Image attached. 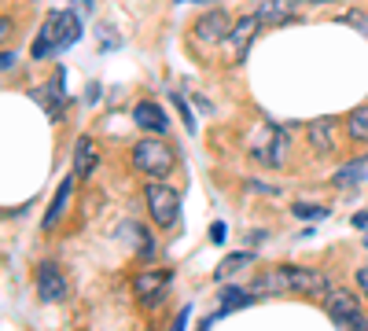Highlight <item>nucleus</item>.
I'll list each match as a JSON object with an SVG mask.
<instances>
[{"instance_id": "obj_15", "label": "nucleus", "mask_w": 368, "mask_h": 331, "mask_svg": "<svg viewBox=\"0 0 368 331\" xmlns=\"http://www.w3.org/2000/svg\"><path fill=\"white\" fill-rule=\"evenodd\" d=\"M284 291H291V284H287L284 269H269V273H262V276H254V284H251V295H254V298L284 295Z\"/></svg>"}, {"instance_id": "obj_29", "label": "nucleus", "mask_w": 368, "mask_h": 331, "mask_svg": "<svg viewBox=\"0 0 368 331\" xmlns=\"http://www.w3.org/2000/svg\"><path fill=\"white\" fill-rule=\"evenodd\" d=\"M192 4H218V0H192Z\"/></svg>"}, {"instance_id": "obj_8", "label": "nucleus", "mask_w": 368, "mask_h": 331, "mask_svg": "<svg viewBox=\"0 0 368 331\" xmlns=\"http://www.w3.org/2000/svg\"><path fill=\"white\" fill-rule=\"evenodd\" d=\"M37 295L41 302H63L67 298V276H63L56 261H45L37 269Z\"/></svg>"}, {"instance_id": "obj_2", "label": "nucleus", "mask_w": 368, "mask_h": 331, "mask_svg": "<svg viewBox=\"0 0 368 331\" xmlns=\"http://www.w3.org/2000/svg\"><path fill=\"white\" fill-rule=\"evenodd\" d=\"M144 199H147V210H151V221H155L159 228H173L181 217V191L170 188L166 180H151L144 188Z\"/></svg>"}, {"instance_id": "obj_23", "label": "nucleus", "mask_w": 368, "mask_h": 331, "mask_svg": "<svg viewBox=\"0 0 368 331\" xmlns=\"http://www.w3.org/2000/svg\"><path fill=\"white\" fill-rule=\"evenodd\" d=\"M225 236H229L225 221H218V225H210V239H214V243H225Z\"/></svg>"}, {"instance_id": "obj_25", "label": "nucleus", "mask_w": 368, "mask_h": 331, "mask_svg": "<svg viewBox=\"0 0 368 331\" xmlns=\"http://www.w3.org/2000/svg\"><path fill=\"white\" fill-rule=\"evenodd\" d=\"M357 287H361V295L368 298V265H365V269H357Z\"/></svg>"}, {"instance_id": "obj_27", "label": "nucleus", "mask_w": 368, "mask_h": 331, "mask_svg": "<svg viewBox=\"0 0 368 331\" xmlns=\"http://www.w3.org/2000/svg\"><path fill=\"white\" fill-rule=\"evenodd\" d=\"M0 67H4V70H12V67H15V52H4V59H0Z\"/></svg>"}, {"instance_id": "obj_5", "label": "nucleus", "mask_w": 368, "mask_h": 331, "mask_svg": "<svg viewBox=\"0 0 368 331\" xmlns=\"http://www.w3.org/2000/svg\"><path fill=\"white\" fill-rule=\"evenodd\" d=\"M280 269H284L291 291H298V295H306V298H328L331 295L328 276L317 273V269H302V265H280Z\"/></svg>"}, {"instance_id": "obj_20", "label": "nucleus", "mask_w": 368, "mask_h": 331, "mask_svg": "<svg viewBox=\"0 0 368 331\" xmlns=\"http://www.w3.org/2000/svg\"><path fill=\"white\" fill-rule=\"evenodd\" d=\"M251 261H254V250H240V254H229V258H221V265H218V280H221V276H236L240 269H247Z\"/></svg>"}, {"instance_id": "obj_13", "label": "nucleus", "mask_w": 368, "mask_h": 331, "mask_svg": "<svg viewBox=\"0 0 368 331\" xmlns=\"http://www.w3.org/2000/svg\"><path fill=\"white\" fill-rule=\"evenodd\" d=\"M133 122L140 125V129H147V133H166V129H170L166 111H162L159 103H151V100H144V103L133 107Z\"/></svg>"}, {"instance_id": "obj_21", "label": "nucleus", "mask_w": 368, "mask_h": 331, "mask_svg": "<svg viewBox=\"0 0 368 331\" xmlns=\"http://www.w3.org/2000/svg\"><path fill=\"white\" fill-rule=\"evenodd\" d=\"M291 213L302 217V221H320V217H328V206H317V202H295Z\"/></svg>"}, {"instance_id": "obj_12", "label": "nucleus", "mask_w": 368, "mask_h": 331, "mask_svg": "<svg viewBox=\"0 0 368 331\" xmlns=\"http://www.w3.org/2000/svg\"><path fill=\"white\" fill-rule=\"evenodd\" d=\"M365 180H368V155L350 158V162H343L339 169H335L331 184H335V188H343V191H354V188H361Z\"/></svg>"}, {"instance_id": "obj_7", "label": "nucleus", "mask_w": 368, "mask_h": 331, "mask_svg": "<svg viewBox=\"0 0 368 331\" xmlns=\"http://www.w3.org/2000/svg\"><path fill=\"white\" fill-rule=\"evenodd\" d=\"M254 155L262 158V162H269L273 169L287 166V155H291V140H287V133H280V129H265V140H258V144H254Z\"/></svg>"}, {"instance_id": "obj_3", "label": "nucleus", "mask_w": 368, "mask_h": 331, "mask_svg": "<svg viewBox=\"0 0 368 331\" xmlns=\"http://www.w3.org/2000/svg\"><path fill=\"white\" fill-rule=\"evenodd\" d=\"M328 302V317L335 320L339 331H368V320H365V309L361 302L346 291V287H331V295L324 298Z\"/></svg>"}, {"instance_id": "obj_10", "label": "nucleus", "mask_w": 368, "mask_h": 331, "mask_svg": "<svg viewBox=\"0 0 368 331\" xmlns=\"http://www.w3.org/2000/svg\"><path fill=\"white\" fill-rule=\"evenodd\" d=\"M309 147L317 155H331L335 147H339V122H335V118L309 122Z\"/></svg>"}, {"instance_id": "obj_6", "label": "nucleus", "mask_w": 368, "mask_h": 331, "mask_svg": "<svg viewBox=\"0 0 368 331\" xmlns=\"http://www.w3.org/2000/svg\"><path fill=\"white\" fill-rule=\"evenodd\" d=\"M170 269H147V273H140V276H133V295L140 298L144 306H155L159 298H162V291L170 287Z\"/></svg>"}, {"instance_id": "obj_16", "label": "nucleus", "mask_w": 368, "mask_h": 331, "mask_svg": "<svg viewBox=\"0 0 368 331\" xmlns=\"http://www.w3.org/2000/svg\"><path fill=\"white\" fill-rule=\"evenodd\" d=\"M254 15L262 19V23H291V19H295V12H291V0H258Z\"/></svg>"}, {"instance_id": "obj_26", "label": "nucleus", "mask_w": 368, "mask_h": 331, "mask_svg": "<svg viewBox=\"0 0 368 331\" xmlns=\"http://www.w3.org/2000/svg\"><path fill=\"white\" fill-rule=\"evenodd\" d=\"M354 228H361V232H368V213H357V217H354Z\"/></svg>"}, {"instance_id": "obj_18", "label": "nucleus", "mask_w": 368, "mask_h": 331, "mask_svg": "<svg viewBox=\"0 0 368 331\" xmlns=\"http://www.w3.org/2000/svg\"><path fill=\"white\" fill-rule=\"evenodd\" d=\"M346 136H350L354 144H368V103L354 107V111L346 114Z\"/></svg>"}, {"instance_id": "obj_4", "label": "nucleus", "mask_w": 368, "mask_h": 331, "mask_svg": "<svg viewBox=\"0 0 368 331\" xmlns=\"http://www.w3.org/2000/svg\"><path fill=\"white\" fill-rule=\"evenodd\" d=\"M133 166L140 169V173H147V177H166L170 169H173V151L162 140H140L133 147Z\"/></svg>"}, {"instance_id": "obj_14", "label": "nucleus", "mask_w": 368, "mask_h": 331, "mask_svg": "<svg viewBox=\"0 0 368 331\" xmlns=\"http://www.w3.org/2000/svg\"><path fill=\"white\" fill-rule=\"evenodd\" d=\"M96 162H100V144L92 140V136H78V144H74V173L78 177H89Z\"/></svg>"}, {"instance_id": "obj_24", "label": "nucleus", "mask_w": 368, "mask_h": 331, "mask_svg": "<svg viewBox=\"0 0 368 331\" xmlns=\"http://www.w3.org/2000/svg\"><path fill=\"white\" fill-rule=\"evenodd\" d=\"M188 317H192V309H181L177 320H173V331H184V328H188Z\"/></svg>"}, {"instance_id": "obj_9", "label": "nucleus", "mask_w": 368, "mask_h": 331, "mask_svg": "<svg viewBox=\"0 0 368 331\" xmlns=\"http://www.w3.org/2000/svg\"><path fill=\"white\" fill-rule=\"evenodd\" d=\"M232 15L229 12H207L196 23V37L203 41V45H218V41H229V34H232Z\"/></svg>"}, {"instance_id": "obj_1", "label": "nucleus", "mask_w": 368, "mask_h": 331, "mask_svg": "<svg viewBox=\"0 0 368 331\" xmlns=\"http://www.w3.org/2000/svg\"><path fill=\"white\" fill-rule=\"evenodd\" d=\"M81 37V19L74 12H52L48 23L41 26V34L34 41V59H52L56 52L70 48Z\"/></svg>"}, {"instance_id": "obj_11", "label": "nucleus", "mask_w": 368, "mask_h": 331, "mask_svg": "<svg viewBox=\"0 0 368 331\" xmlns=\"http://www.w3.org/2000/svg\"><path fill=\"white\" fill-rule=\"evenodd\" d=\"M258 26H262V19H258L254 12L243 15V19H236V26H232V34H229V48H232L236 59L247 56V48H251V41L258 34Z\"/></svg>"}, {"instance_id": "obj_19", "label": "nucleus", "mask_w": 368, "mask_h": 331, "mask_svg": "<svg viewBox=\"0 0 368 331\" xmlns=\"http://www.w3.org/2000/svg\"><path fill=\"white\" fill-rule=\"evenodd\" d=\"M251 291H243V287H232V284H225L221 287V309H229V313H232V309H243V306H251Z\"/></svg>"}, {"instance_id": "obj_28", "label": "nucleus", "mask_w": 368, "mask_h": 331, "mask_svg": "<svg viewBox=\"0 0 368 331\" xmlns=\"http://www.w3.org/2000/svg\"><path fill=\"white\" fill-rule=\"evenodd\" d=\"M298 4H331V0H298Z\"/></svg>"}, {"instance_id": "obj_17", "label": "nucleus", "mask_w": 368, "mask_h": 331, "mask_svg": "<svg viewBox=\"0 0 368 331\" xmlns=\"http://www.w3.org/2000/svg\"><path fill=\"white\" fill-rule=\"evenodd\" d=\"M74 177H78V173L63 177V184H59V191H56V199H52V206H48V213H45V221H41L45 228H56V225H59L63 210H67V202H70V191H74Z\"/></svg>"}, {"instance_id": "obj_22", "label": "nucleus", "mask_w": 368, "mask_h": 331, "mask_svg": "<svg viewBox=\"0 0 368 331\" xmlns=\"http://www.w3.org/2000/svg\"><path fill=\"white\" fill-rule=\"evenodd\" d=\"M173 103H177V111H181V118H184V125H188V129H196V114L188 111V103L181 100V96H173Z\"/></svg>"}]
</instances>
